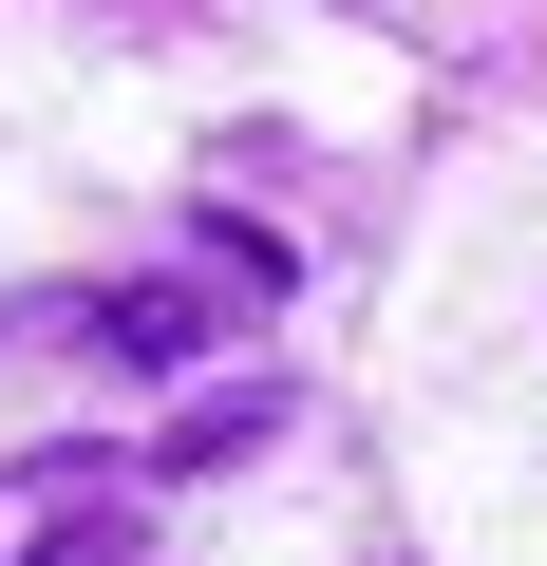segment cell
<instances>
[{
    "instance_id": "6da1fadb",
    "label": "cell",
    "mask_w": 547,
    "mask_h": 566,
    "mask_svg": "<svg viewBox=\"0 0 547 566\" xmlns=\"http://www.w3.org/2000/svg\"><path fill=\"white\" fill-rule=\"evenodd\" d=\"M95 340H114V359H189V340H208V303H189V283H133Z\"/></svg>"
},
{
    "instance_id": "7a4b0ae2",
    "label": "cell",
    "mask_w": 547,
    "mask_h": 566,
    "mask_svg": "<svg viewBox=\"0 0 547 566\" xmlns=\"http://www.w3.org/2000/svg\"><path fill=\"white\" fill-rule=\"evenodd\" d=\"M245 434H264V378H227V397H189V416H170V453H151V472H208V453H245Z\"/></svg>"
},
{
    "instance_id": "3957f363",
    "label": "cell",
    "mask_w": 547,
    "mask_h": 566,
    "mask_svg": "<svg viewBox=\"0 0 547 566\" xmlns=\"http://www.w3.org/2000/svg\"><path fill=\"white\" fill-rule=\"evenodd\" d=\"M20 566H133V528H114V510H57V528H39Z\"/></svg>"
}]
</instances>
